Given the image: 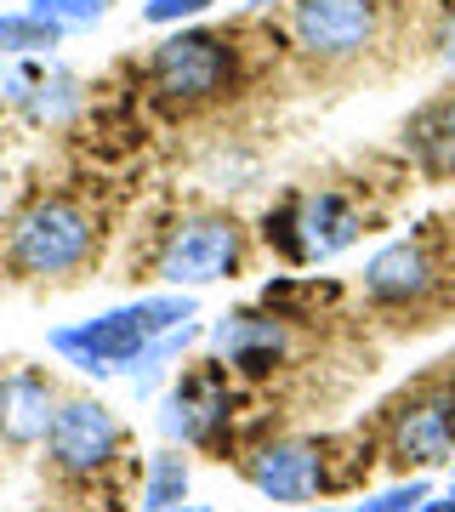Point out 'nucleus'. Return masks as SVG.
<instances>
[{
  "instance_id": "nucleus-1",
  "label": "nucleus",
  "mask_w": 455,
  "mask_h": 512,
  "mask_svg": "<svg viewBox=\"0 0 455 512\" xmlns=\"http://www.w3.org/2000/svg\"><path fill=\"white\" fill-rule=\"evenodd\" d=\"M194 319V291H160V296H137V302H120V308L97 313V319H74V325L46 330V348L63 359L69 370L91 376V382H114L126 376L131 359L165 336Z\"/></svg>"
},
{
  "instance_id": "nucleus-2",
  "label": "nucleus",
  "mask_w": 455,
  "mask_h": 512,
  "mask_svg": "<svg viewBox=\"0 0 455 512\" xmlns=\"http://www.w3.org/2000/svg\"><path fill=\"white\" fill-rule=\"evenodd\" d=\"M97 251V217L91 205L69 200V194H46L12 222L6 239V262L23 279H69L80 274Z\"/></svg>"
},
{
  "instance_id": "nucleus-3",
  "label": "nucleus",
  "mask_w": 455,
  "mask_h": 512,
  "mask_svg": "<svg viewBox=\"0 0 455 512\" xmlns=\"http://www.w3.org/2000/svg\"><path fill=\"white\" fill-rule=\"evenodd\" d=\"M239 74V46L222 29H171V35L148 52V86L171 109H200L217 103L222 92H234Z\"/></svg>"
},
{
  "instance_id": "nucleus-4",
  "label": "nucleus",
  "mask_w": 455,
  "mask_h": 512,
  "mask_svg": "<svg viewBox=\"0 0 455 512\" xmlns=\"http://www.w3.org/2000/svg\"><path fill=\"white\" fill-rule=\"evenodd\" d=\"M245 262V228L222 211H200V217H182L160 245V285L165 291H205L222 279L239 274Z\"/></svg>"
},
{
  "instance_id": "nucleus-5",
  "label": "nucleus",
  "mask_w": 455,
  "mask_h": 512,
  "mask_svg": "<svg viewBox=\"0 0 455 512\" xmlns=\"http://www.w3.org/2000/svg\"><path fill=\"white\" fill-rule=\"evenodd\" d=\"M234 427V370L222 359L188 365L160 399V433L182 450H217Z\"/></svg>"
},
{
  "instance_id": "nucleus-6",
  "label": "nucleus",
  "mask_w": 455,
  "mask_h": 512,
  "mask_svg": "<svg viewBox=\"0 0 455 512\" xmlns=\"http://www.w3.org/2000/svg\"><path fill=\"white\" fill-rule=\"evenodd\" d=\"M382 35V0H291V40L313 63H353Z\"/></svg>"
},
{
  "instance_id": "nucleus-7",
  "label": "nucleus",
  "mask_w": 455,
  "mask_h": 512,
  "mask_svg": "<svg viewBox=\"0 0 455 512\" xmlns=\"http://www.w3.org/2000/svg\"><path fill=\"white\" fill-rule=\"evenodd\" d=\"M126 444V427L103 399H57V416L46 427V461L63 478H97L114 467Z\"/></svg>"
},
{
  "instance_id": "nucleus-8",
  "label": "nucleus",
  "mask_w": 455,
  "mask_h": 512,
  "mask_svg": "<svg viewBox=\"0 0 455 512\" xmlns=\"http://www.w3.org/2000/svg\"><path fill=\"white\" fill-rule=\"evenodd\" d=\"M387 456L404 473H433L455 456V387H427L387 416Z\"/></svg>"
},
{
  "instance_id": "nucleus-9",
  "label": "nucleus",
  "mask_w": 455,
  "mask_h": 512,
  "mask_svg": "<svg viewBox=\"0 0 455 512\" xmlns=\"http://www.w3.org/2000/svg\"><path fill=\"white\" fill-rule=\"evenodd\" d=\"M251 490L273 507H313L325 495V444L313 439H262L245 456Z\"/></svg>"
},
{
  "instance_id": "nucleus-10",
  "label": "nucleus",
  "mask_w": 455,
  "mask_h": 512,
  "mask_svg": "<svg viewBox=\"0 0 455 512\" xmlns=\"http://www.w3.org/2000/svg\"><path fill=\"white\" fill-rule=\"evenodd\" d=\"M205 342H211V353H217L234 376H245V382H262V376H273V370L291 359V330H285V319L273 308L268 313L262 308L222 313L217 325L205 330Z\"/></svg>"
},
{
  "instance_id": "nucleus-11",
  "label": "nucleus",
  "mask_w": 455,
  "mask_h": 512,
  "mask_svg": "<svg viewBox=\"0 0 455 512\" xmlns=\"http://www.w3.org/2000/svg\"><path fill=\"white\" fill-rule=\"evenodd\" d=\"M359 285L376 308H427L444 285V274H438V256L421 239H393L364 262Z\"/></svg>"
},
{
  "instance_id": "nucleus-12",
  "label": "nucleus",
  "mask_w": 455,
  "mask_h": 512,
  "mask_svg": "<svg viewBox=\"0 0 455 512\" xmlns=\"http://www.w3.org/2000/svg\"><path fill=\"white\" fill-rule=\"evenodd\" d=\"M291 211H296V251H302V262H330V256L359 245L364 222L353 211V200L336 194V188H313V194L291 200Z\"/></svg>"
},
{
  "instance_id": "nucleus-13",
  "label": "nucleus",
  "mask_w": 455,
  "mask_h": 512,
  "mask_svg": "<svg viewBox=\"0 0 455 512\" xmlns=\"http://www.w3.org/2000/svg\"><path fill=\"white\" fill-rule=\"evenodd\" d=\"M57 416V393L35 370L0 376V439L6 444H46V427Z\"/></svg>"
},
{
  "instance_id": "nucleus-14",
  "label": "nucleus",
  "mask_w": 455,
  "mask_h": 512,
  "mask_svg": "<svg viewBox=\"0 0 455 512\" xmlns=\"http://www.w3.org/2000/svg\"><path fill=\"white\" fill-rule=\"evenodd\" d=\"M188 490H194V461L171 444V450H154V456H148V467H143V501H137V507H143V512L182 507Z\"/></svg>"
},
{
  "instance_id": "nucleus-15",
  "label": "nucleus",
  "mask_w": 455,
  "mask_h": 512,
  "mask_svg": "<svg viewBox=\"0 0 455 512\" xmlns=\"http://www.w3.org/2000/svg\"><path fill=\"white\" fill-rule=\"evenodd\" d=\"M194 342H200V325H194V319H188V325H177V330H165V336H154V342H148V348L137 353V359H131L126 387L137 393V399H148V393H154V387L165 382V370L177 365V359H182L188 348H194Z\"/></svg>"
},
{
  "instance_id": "nucleus-16",
  "label": "nucleus",
  "mask_w": 455,
  "mask_h": 512,
  "mask_svg": "<svg viewBox=\"0 0 455 512\" xmlns=\"http://www.w3.org/2000/svg\"><path fill=\"white\" fill-rule=\"evenodd\" d=\"M63 29H52L46 18H35L29 6H12L0 12V57H52L63 46Z\"/></svg>"
},
{
  "instance_id": "nucleus-17",
  "label": "nucleus",
  "mask_w": 455,
  "mask_h": 512,
  "mask_svg": "<svg viewBox=\"0 0 455 512\" xmlns=\"http://www.w3.org/2000/svg\"><path fill=\"white\" fill-rule=\"evenodd\" d=\"M427 495H433V478L410 473L393 490H376V495H364V501H342V507H319V512H416Z\"/></svg>"
},
{
  "instance_id": "nucleus-18",
  "label": "nucleus",
  "mask_w": 455,
  "mask_h": 512,
  "mask_svg": "<svg viewBox=\"0 0 455 512\" xmlns=\"http://www.w3.org/2000/svg\"><path fill=\"white\" fill-rule=\"evenodd\" d=\"M114 0H29V12L35 18H46L52 29H63V35H80V29H97V23L109 18Z\"/></svg>"
},
{
  "instance_id": "nucleus-19",
  "label": "nucleus",
  "mask_w": 455,
  "mask_h": 512,
  "mask_svg": "<svg viewBox=\"0 0 455 512\" xmlns=\"http://www.w3.org/2000/svg\"><path fill=\"white\" fill-rule=\"evenodd\" d=\"M416 131H421V143L438 154V165H455V92L444 97V103H438Z\"/></svg>"
},
{
  "instance_id": "nucleus-20",
  "label": "nucleus",
  "mask_w": 455,
  "mask_h": 512,
  "mask_svg": "<svg viewBox=\"0 0 455 512\" xmlns=\"http://www.w3.org/2000/svg\"><path fill=\"white\" fill-rule=\"evenodd\" d=\"M217 0H143V23H154V29H182V23L205 18Z\"/></svg>"
},
{
  "instance_id": "nucleus-21",
  "label": "nucleus",
  "mask_w": 455,
  "mask_h": 512,
  "mask_svg": "<svg viewBox=\"0 0 455 512\" xmlns=\"http://www.w3.org/2000/svg\"><path fill=\"white\" fill-rule=\"evenodd\" d=\"M438 57H444V69L455 74V6H450V18H444V29H438Z\"/></svg>"
},
{
  "instance_id": "nucleus-22",
  "label": "nucleus",
  "mask_w": 455,
  "mask_h": 512,
  "mask_svg": "<svg viewBox=\"0 0 455 512\" xmlns=\"http://www.w3.org/2000/svg\"><path fill=\"white\" fill-rule=\"evenodd\" d=\"M416 512H455V495H450V490H444V495H427Z\"/></svg>"
},
{
  "instance_id": "nucleus-23",
  "label": "nucleus",
  "mask_w": 455,
  "mask_h": 512,
  "mask_svg": "<svg viewBox=\"0 0 455 512\" xmlns=\"http://www.w3.org/2000/svg\"><path fill=\"white\" fill-rule=\"evenodd\" d=\"M165 512H211L205 501H182V507H165Z\"/></svg>"
},
{
  "instance_id": "nucleus-24",
  "label": "nucleus",
  "mask_w": 455,
  "mask_h": 512,
  "mask_svg": "<svg viewBox=\"0 0 455 512\" xmlns=\"http://www.w3.org/2000/svg\"><path fill=\"white\" fill-rule=\"evenodd\" d=\"M256 12H268V6H285V0H251Z\"/></svg>"
},
{
  "instance_id": "nucleus-25",
  "label": "nucleus",
  "mask_w": 455,
  "mask_h": 512,
  "mask_svg": "<svg viewBox=\"0 0 455 512\" xmlns=\"http://www.w3.org/2000/svg\"><path fill=\"white\" fill-rule=\"evenodd\" d=\"M450 495H455V473H450Z\"/></svg>"
}]
</instances>
